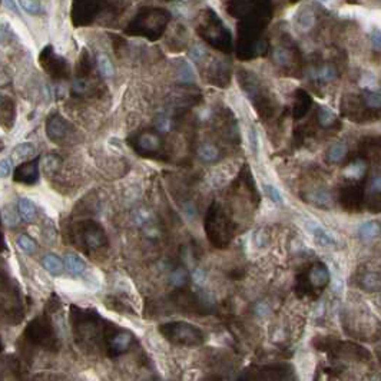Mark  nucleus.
<instances>
[{
	"label": "nucleus",
	"mask_w": 381,
	"mask_h": 381,
	"mask_svg": "<svg viewBox=\"0 0 381 381\" xmlns=\"http://www.w3.org/2000/svg\"><path fill=\"white\" fill-rule=\"evenodd\" d=\"M317 119H318V123L324 128V129H331V128H334L335 125H337V116H335V113L328 109V108H326V106H323V108H320L318 109V113H317Z\"/></svg>",
	"instance_id": "nucleus-20"
},
{
	"label": "nucleus",
	"mask_w": 381,
	"mask_h": 381,
	"mask_svg": "<svg viewBox=\"0 0 381 381\" xmlns=\"http://www.w3.org/2000/svg\"><path fill=\"white\" fill-rule=\"evenodd\" d=\"M190 54L193 60H201V59L205 56V49H204V48H199V46H196V48H193V49L190 51Z\"/></svg>",
	"instance_id": "nucleus-40"
},
{
	"label": "nucleus",
	"mask_w": 381,
	"mask_h": 381,
	"mask_svg": "<svg viewBox=\"0 0 381 381\" xmlns=\"http://www.w3.org/2000/svg\"><path fill=\"white\" fill-rule=\"evenodd\" d=\"M329 270L324 262H315L297 278L295 291L299 297H315L321 294L329 284Z\"/></svg>",
	"instance_id": "nucleus-3"
},
{
	"label": "nucleus",
	"mask_w": 381,
	"mask_h": 381,
	"mask_svg": "<svg viewBox=\"0 0 381 381\" xmlns=\"http://www.w3.org/2000/svg\"><path fill=\"white\" fill-rule=\"evenodd\" d=\"M249 142H251V148H252V152L257 155L258 154V136L255 134V129L251 128V132H249Z\"/></svg>",
	"instance_id": "nucleus-39"
},
{
	"label": "nucleus",
	"mask_w": 381,
	"mask_h": 381,
	"mask_svg": "<svg viewBox=\"0 0 381 381\" xmlns=\"http://www.w3.org/2000/svg\"><path fill=\"white\" fill-rule=\"evenodd\" d=\"M364 188L360 184H350L340 192V204L348 212H358L363 209Z\"/></svg>",
	"instance_id": "nucleus-8"
},
{
	"label": "nucleus",
	"mask_w": 381,
	"mask_h": 381,
	"mask_svg": "<svg viewBox=\"0 0 381 381\" xmlns=\"http://www.w3.org/2000/svg\"><path fill=\"white\" fill-rule=\"evenodd\" d=\"M312 79L317 81V82H321V83H328V82H332L338 78V70L335 69L334 66H329V65H326L320 69L314 70L312 72Z\"/></svg>",
	"instance_id": "nucleus-17"
},
{
	"label": "nucleus",
	"mask_w": 381,
	"mask_h": 381,
	"mask_svg": "<svg viewBox=\"0 0 381 381\" xmlns=\"http://www.w3.org/2000/svg\"><path fill=\"white\" fill-rule=\"evenodd\" d=\"M18 212L20 215V218L30 224L33 222L36 218V207L35 204L29 199V198H20L18 202Z\"/></svg>",
	"instance_id": "nucleus-16"
},
{
	"label": "nucleus",
	"mask_w": 381,
	"mask_h": 381,
	"mask_svg": "<svg viewBox=\"0 0 381 381\" xmlns=\"http://www.w3.org/2000/svg\"><path fill=\"white\" fill-rule=\"evenodd\" d=\"M198 156L204 162L211 163V162H215V161L219 159V149L215 145H212V143H204L198 149Z\"/></svg>",
	"instance_id": "nucleus-22"
},
{
	"label": "nucleus",
	"mask_w": 381,
	"mask_h": 381,
	"mask_svg": "<svg viewBox=\"0 0 381 381\" xmlns=\"http://www.w3.org/2000/svg\"><path fill=\"white\" fill-rule=\"evenodd\" d=\"M320 1H324V3H328V1H331V0H320Z\"/></svg>",
	"instance_id": "nucleus-44"
},
{
	"label": "nucleus",
	"mask_w": 381,
	"mask_h": 381,
	"mask_svg": "<svg viewBox=\"0 0 381 381\" xmlns=\"http://www.w3.org/2000/svg\"><path fill=\"white\" fill-rule=\"evenodd\" d=\"M169 279H171V284H172L173 287L182 288L184 285H187V282H188V279H190V274H188V271H187L185 268L179 267V268H176L172 274H171V278H169Z\"/></svg>",
	"instance_id": "nucleus-28"
},
{
	"label": "nucleus",
	"mask_w": 381,
	"mask_h": 381,
	"mask_svg": "<svg viewBox=\"0 0 381 381\" xmlns=\"http://www.w3.org/2000/svg\"><path fill=\"white\" fill-rule=\"evenodd\" d=\"M348 154V146L346 143H334L328 149L327 158L331 163H340Z\"/></svg>",
	"instance_id": "nucleus-23"
},
{
	"label": "nucleus",
	"mask_w": 381,
	"mask_h": 381,
	"mask_svg": "<svg viewBox=\"0 0 381 381\" xmlns=\"http://www.w3.org/2000/svg\"><path fill=\"white\" fill-rule=\"evenodd\" d=\"M1 217H3V222L7 224V225H16L18 224V215L15 214V211H12L10 208H6L3 212H1Z\"/></svg>",
	"instance_id": "nucleus-34"
},
{
	"label": "nucleus",
	"mask_w": 381,
	"mask_h": 381,
	"mask_svg": "<svg viewBox=\"0 0 381 381\" xmlns=\"http://www.w3.org/2000/svg\"><path fill=\"white\" fill-rule=\"evenodd\" d=\"M307 202L312 204L314 207L317 208H323L327 209L332 207V202H334V198L332 195L329 193L328 190H310L307 193H304L302 196Z\"/></svg>",
	"instance_id": "nucleus-14"
},
{
	"label": "nucleus",
	"mask_w": 381,
	"mask_h": 381,
	"mask_svg": "<svg viewBox=\"0 0 381 381\" xmlns=\"http://www.w3.org/2000/svg\"><path fill=\"white\" fill-rule=\"evenodd\" d=\"M244 90L245 95L248 96V99L252 102V105L255 106L258 115L264 121H268L270 118H272L274 112H275V106L272 105L271 99L268 98L267 93L262 92V87L257 83H252L249 79L244 83Z\"/></svg>",
	"instance_id": "nucleus-6"
},
{
	"label": "nucleus",
	"mask_w": 381,
	"mask_h": 381,
	"mask_svg": "<svg viewBox=\"0 0 381 381\" xmlns=\"http://www.w3.org/2000/svg\"><path fill=\"white\" fill-rule=\"evenodd\" d=\"M82 241H83L85 248L90 249V251L101 249V248H105L108 245V238H106L104 228L96 222H92V221L83 224Z\"/></svg>",
	"instance_id": "nucleus-9"
},
{
	"label": "nucleus",
	"mask_w": 381,
	"mask_h": 381,
	"mask_svg": "<svg viewBox=\"0 0 381 381\" xmlns=\"http://www.w3.org/2000/svg\"><path fill=\"white\" fill-rule=\"evenodd\" d=\"M98 69L105 78H112L115 75V68L110 62V59L104 53H101L98 56Z\"/></svg>",
	"instance_id": "nucleus-27"
},
{
	"label": "nucleus",
	"mask_w": 381,
	"mask_h": 381,
	"mask_svg": "<svg viewBox=\"0 0 381 381\" xmlns=\"http://www.w3.org/2000/svg\"><path fill=\"white\" fill-rule=\"evenodd\" d=\"M205 234L215 248H226L234 238L235 222L218 201L212 202L207 211Z\"/></svg>",
	"instance_id": "nucleus-1"
},
{
	"label": "nucleus",
	"mask_w": 381,
	"mask_h": 381,
	"mask_svg": "<svg viewBox=\"0 0 381 381\" xmlns=\"http://www.w3.org/2000/svg\"><path fill=\"white\" fill-rule=\"evenodd\" d=\"M65 264H66V268L69 270V272L72 275L78 277V275H82L86 270V264L82 258H79L78 255L75 254H68L66 258H65Z\"/></svg>",
	"instance_id": "nucleus-19"
},
{
	"label": "nucleus",
	"mask_w": 381,
	"mask_h": 381,
	"mask_svg": "<svg viewBox=\"0 0 381 381\" xmlns=\"http://www.w3.org/2000/svg\"><path fill=\"white\" fill-rule=\"evenodd\" d=\"M12 172V162L10 159L0 161V178H7Z\"/></svg>",
	"instance_id": "nucleus-36"
},
{
	"label": "nucleus",
	"mask_w": 381,
	"mask_h": 381,
	"mask_svg": "<svg viewBox=\"0 0 381 381\" xmlns=\"http://www.w3.org/2000/svg\"><path fill=\"white\" fill-rule=\"evenodd\" d=\"M72 89H73V92H75V93H79V95L86 93L87 82L86 81H83V79H78V81H75V82H73Z\"/></svg>",
	"instance_id": "nucleus-37"
},
{
	"label": "nucleus",
	"mask_w": 381,
	"mask_h": 381,
	"mask_svg": "<svg viewBox=\"0 0 381 381\" xmlns=\"http://www.w3.org/2000/svg\"><path fill=\"white\" fill-rule=\"evenodd\" d=\"M135 343H136V338L131 331L122 329L116 326H113L109 335H108V340H106L108 355L118 357L122 354H126L132 350Z\"/></svg>",
	"instance_id": "nucleus-5"
},
{
	"label": "nucleus",
	"mask_w": 381,
	"mask_h": 381,
	"mask_svg": "<svg viewBox=\"0 0 381 381\" xmlns=\"http://www.w3.org/2000/svg\"><path fill=\"white\" fill-rule=\"evenodd\" d=\"M155 126L159 132L165 134V132H169V131H171V128H172V122H171L169 118H166V116H159V118L155 121Z\"/></svg>",
	"instance_id": "nucleus-33"
},
{
	"label": "nucleus",
	"mask_w": 381,
	"mask_h": 381,
	"mask_svg": "<svg viewBox=\"0 0 381 381\" xmlns=\"http://www.w3.org/2000/svg\"><path fill=\"white\" fill-rule=\"evenodd\" d=\"M264 190L267 192L268 198H270L274 204L284 205V198H282V195H281V192H279L277 187H274V185H271V184H265V185H264Z\"/></svg>",
	"instance_id": "nucleus-31"
},
{
	"label": "nucleus",
	"mask_w": 381,
	"mask_h": 381,
	"mask_svg": "<svg viewBox=\"0 0 381 381\" xmlns=\"http://www.w3.org/2000/svg\"><path fill=\"white\" fill-rule=\"evenodd\" d=\"M379 285H380V275L377 271L376 272L368 271V272H364L363 275H360V287L363 290L374 291V290H379Z\"/></svg>",
	"instance_id": "nucleus-21"
},
{
	"label": "nucleus",
	"mask_w": 381,
	"mask_h": 381,
	"mask_svg": "<svg viewBox=\"0 0 381 381\" xmlns=\"http://www.w3.org/2000/svg\"><path fill=\"white\" fill-rule=\"evenodd\" d=\"M294 376V367L290 364L252 365L243 373L240 380H290Z\"/></svg>",
	"instance_id": "nucleus-4"
},
{
	"label": "nucleus",
	"mask_w": 381,
	"mask_h": 381,
	"mask_svg": "<svg viewBox=\"0 0 381 381\" xmlns=\"http://www.w3.org/2000/svg\"><path fill=\"white\" fill-rule=\"evenodd\" d=\"M182 81H185V82H192L193 81V72L190 69V65H185V68L182 70Z\"/></svg>",
	"instance_id": "nucleus-41"
},
{
	"label": "nucleus",
	"mask_w": 381,
	"mask_h": 381,
	"mask_svg": "<svg viewBox=\"0 0 381 381\" xmlns=\"http://www.w3.org/2000/svg\"><path fill=\"white\" fill-rule=\"evenodd\" d=\"M311 105H312L311 98H310L304 90H298L297 98H295L294 108H293V116H294V119H301V118H304V116L308 113V110H310Z\"/></svg>",
	"instance_id": "nucleus-15"
},
{
	"label": "nucleus",
	"mask_w": 381,
	"mask_h": 381,
	"mask_svg": "<svg viewBox=\"0 0 381 381\" xmlns=\"http://www.w3.org/2000/svg\"><path fill=\"white\" fill-rule=\"evenodd\" d=\"M46 131H48V136L52 139L53 142L56 143H63V142H68L70 139V136L75 134L72 126H70L68 122L65 121L63 118L60 116H53L48 122V126H46Z\"/></svg>",
	"instance_id": "nucleus-11"
},
{
	"label": "nucleus",
	"mask_w": 381,
	"mask_h": 381,
	"mask_svg": "<svg viewBox=\"0 0 381 381\" xmlns=\"http://www.w3.org/2000/svg\"><path fill=\"white\" fill-rule=\"evenodd\" d=\"M3 3H4V6H6L9 10H12V12H15V13H19V9L18 6H16V3H15V0H3Z\"/></svg>",
	"instance_id": "nucleus-42"
},
{
	"label": "nucleus",
	"mask_w": 381,
	"mask_h": 381,
	"mask_svg": "<svg viewBox=\"0 0 381 381\" xmlns=\"http://www.w3.org/2000/svg\"><path fill=\"white\" fill-rule=\"evenodd\" d=\"M19 3L30 15H36L42 10V4L39 0H19Z\"/></svg>",
	"instance_id": "nucleus-32"
},
{
	"label": "nucleus",
	"mask_w": 381,
	"mask_h": 381,
	"mask_svg": "<svg viewBox=\"0 0 381 381\" xmlns=\"http://www.w3.org/2000/svg\"><path fill=\"white\" fill-rule=\"evenodd\" d=\"M19 173H22V175H18V179L19 178H23L22 181L29 182V184L35 182L36 178H37V162L33 161V162H29V163L23 165L19 169Z\"/></svg>",
	"instance_id": "nucleus-25"
},
{
	"label": "nucleus",
	"mask_w": 381,
	"mask_h": 381,
	"mask_svg": "<svg viewBox=\"0 0 381 381\" xmlns=\"http://www.w3.org/2000/svg\"><path fill=\"white\" fill-rule=\"evenodd\" d=\"M360 235L363 237L364 240H367V241L379 238V235H380V224H379V221H370V222L363 224V225L360 226Z\"/></svg>",
	"instance_id": "nucleus-24"
},
{
	"label": "nucleus",
	"mask_w": 381,
	"mask_h": 381,
	"mask_svg": "<svg viewBox=\"0 0 381 381\" xmlns=\"http://www.w3.org/2000/svg\"><path fill=\"white\" fill-rule=\"evenodd\" d=\"M299 25L304 27V29H310L312 25H314V16H312V13L310 12H305L301 19H299Z\"/></svg>",
	"instance_id": "nucleus-38"
},
{
	"label": "nucleus",
	"mask_w": 381,
	"mask_h": 381,
	"mask_svg": "<svg viewBox=\"0 0 381 381\" xmlns=\"http://www.w3.org/2000/svg\"><path fill=\"white\" fill-rule=\"evenodd\" d=\"M42 264H43L45 270H48V272L54 275V277H57L63 272V261L54 254L45 255L43 260H42Z\"/></svg>",
	"instance_id": "nucleus-18"
},
{
	"label": "nucleus",
	"mask_w": 381,
	"mask_h": 381,
	"mask_svg": "<svg viewBox=\"0 0 381 381\" xmlns=\"http://www.w3.org/2000/svg\"><path fill=\"white\" fill-rule=\"evenodd\" d=\"M328 351H332L337 357L341 358H355V360H368L370 354L363 347L357 346L354 343H341V341H332V344L327 346Z\"/></svg>",
	"instance_id": "nucleus-10"
},
{
	"label": "nucleus",
	"mask_w": 381,
	"mask_h": 381,
	"mask_svg": "<svg viewBox=\"0 0 381 381\" xmlns=\"http://www.w3.org/2000/svg\"><path fill=\"white\" fill-rule=\"evenodd\" d=\"M131 145L140 156H155L163 152V142L155 132H142L131 139Z\"/></svg>",
	"instance_id": "nucleus-7"
},
{
	"label": "nucleus",
	"mask_w": 381,
	"mask_h": 381,
	"mask_svg": "<svg viewBox=\"0 0 381 381\" xmlns=\"http://www.w3.org/2000/svg\"><path fill=\"white\" fill-rule=\"evenodd\" d=\"M367 171H368V162L365 158L360 156L353 159L344 168V176L350 181H360L365 178Z\"/></svg>",
	"instance_id": "nucleus-13"
},
{
	"label": "nucleus",
	"mask_w": 381,
	"mask_h": 381,
	"mask_svg": "<svg viewBox=\"0 0 381 381\" xmlns=\"http://www.w3.org/2000/svg\"><path fill=\"white\" fill-rule=\"evenodd\" d=\"M162 337L173 346L198 347L205 341L204 331L187 321H171L159 327Z\"/></svg>",
	"instance_id": "nucleus-2"
},
{
	"label": "nucleus",
	"mask_w": 381,
	"mask_h": 381,
	"mask_svg": "<svg viewBox=\"0 0 381 381\" xmlns=\"http://www.w3.org/2000/svg\"><path fill=\"white\" fill-rule=\"evenodd\" d=\"M13 155L16 159H20V161H23V159H30V158H33L36 155V148L32 145V143H20L18 145L15 149H13Z\"/></svg>",
	"instance_id": "nucleus-26"
},
{
	"label": "nucleus",
	"mask_w": 381,
	"mask_h": 381,
	"mask_svg": "<svg viewBox=\"0 0 381 381\" xmlns=\"http://www.w3.org/2000/svg\"><path fill=\"white\" fill-rule=\"evenodd\" d=\"M0 102H1V96H0Z\"/></svg>",
	"instance_id": "nucleus-45"
},
{
	"label": "nucleus",
	"mask_w": 381,
	"mask_h": 381,
	"mask_svg": "<svg viewBox=\"0 0 381 381\" xmlns=\"http://www.w3.org/2000/svg\"><path fill=\"white\" fill-rule=\"evenodd\" d=\"M308 229L311 232L314 243L323 248H335L338 245L337 238L334 237V234H331L329 231H327L324 226H321L317 222H310Z\"/></svg>",
	"instance_id": "nucleus-12"
},
{
	"label": "nucleus",
	"mask_w": 381,
	"mask_h": 381,
	"mask_svg": "<svg viewBox=\"0 0 381 381\" xmlns=\"http://www.w3.org/2000/svg\"><path fill=\"white\" fill-rule=\"evenodd\" d=\"M274 59H275V62H277L279 66H282V68H287V66H290L291 65V60H293V57H291V52L290 51H287V49H284V48H278L275 49V52H274Z\"/></svg>",
	"instance_id": "nucleus-29"
},
{
	"label": "nucleus",
	"mask_w": 381,
	"mask_h": 381,
	"mask_svg": "<svg viewBox=\"0 0 381 381\" xmlns=\"http://www.w3.org/2000/svg\"><path fill=\"white\" fill-rule=\"evenodd\" d=\"M373 39H374V48L379 51V49H380V35L376 33V35L373 36Z\"/></svg>",
	"instance_id": "nucleus-43"
},
{
	"label": "nucleus",
	"mask_w": 381,
	"mask_h": 381,
	"mask_svg": "<svg viewBox=\"0 0 381 381\" xmlns=\"http://www.w3.org/2000/svg\"><path fill=\"white\" fill-rule=\"evenodd\" d=\"M18 246L22 252H25V254H27V255H33V254H35V251H36L35 241H33V240H30V238H29V237H26V235L19 237Z\"/></svg>",
	"instance_id": "nucleus-30"
},
{
	"label": "nucleus",
	"mask_w": 381,
	"mask_h": 381,
	"mask_svg": "<svg viewBox=\"0 0 381 381\" xmlns=\"http://www.w3.org/2000/svg\"><path fill=\"white\" fill-rule=\"evenodd\" d=\"M57 166H59V159L56 156L51 155L45 159V171H46V173H53L57 169Z\"/></svg>",
	"instance_id": "nucleus-35"
}]
</instances>
